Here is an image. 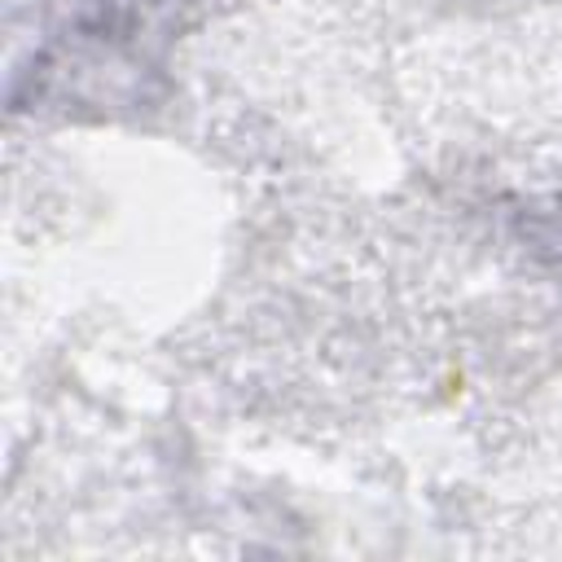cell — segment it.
Here are the masks:
<instances>
[{"instance_id": "1", "label": "cell", "mask_w": 562, "mask_h": 562, "mask_svg": "<svg viewBox=\"0 0 562 562\" xmlns=\"http://www.w3.org/2000/svg\"><path fill=\"white\" fill-rule=\"evenodd\" d=\"M193 0H13L31 9V66L13 70L35 79V101L57 105H123L140 88L180 31Z\"/></svg>"}]
</instances>
